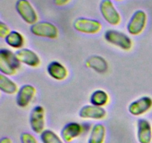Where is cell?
Instances as JSON below:
<instances>
[{"label": "cell", "instance_id": "1", "mask_svg": "<svg viewBox=\"0 0 152 143\" xmlns=\"http://www.w3.org/2000/svg\"><path fill=\"white\" fill-rule=\"evenodd\" d=\"M21 63L18 60L16 53L7 49L0 50V72L1 74L12 76L16 74L20 69Z\"/></svg>", "mask_w": 152, "mask_h": 143}, {"label": "cell", "instance_id": "23", "mask_svg": "<svg viewBox=\"0 0 152 143\" xmlns=\"http://www.w3.org/2000/svg\"><path fill=\"white\" fill-rule=\"evenodd\" d=\"M10 29L8 27V25L4 22L1 21L0 22V37L1 38L5 39V37L10 34Z\"/></svg>", "mask_w": 152, "mask_h": 143}, {"label": "cell", "instance_id": "19", "mask_svg": "<svg viewBox=\"0 0 152 143\" xmlns=\"http://www.w3.org/2000/svg\"><path fill=\"white\" fill-rule=\"evenodd\" d=\"M19 88L16 82L5 74H0V90L7 95L17 94Z\"/></svg>", "mask_w": 152, "mask_h": 143}, {"label": "cell", "instance_id": "4", "mask_svg": "<svg viewBox=\"0 0 152 143\" xmlns=\"http://www.w3.org/2000/svg\"><path fill=\"white\" fill-rule=\"evenodd\" d=\"M148 22L147 13L142 10H137L132 14L127 24V31L132 36H138L142 34Z\"/></svg>", "mask_w": 152, "mask_h": 143}, {"label": "cell", "instance_id": "2", "mask_svg": "<svg viewBox=\"0 0 152 143\" xmlns=\"http://www.w3.org/2000/svg\"><path fill=\"white\" fill-rule=\"evenodd\" d=\"M104 40L109 44L113 45L123 51H130L133 43L129 36L125 33L114 29H108L104 33Z\"/></svg>", "mask_w": 152, "mask_h": 143}, {"label": "cell", "instance_id": "12", "mask_svg": "<svg viewBox=\"0 0 152 143\" xmlns=\"http://www.w3.org/2000/svg\"><path fill=\"white\" fill-rule=\"evenodd\" d=\"M19 62L22 64L31 67L37 68L41 64V59L37 52L27 48H22L16 52Z\"/></svg>", "mask_w": 152, "mask_h": 143}, {"label": "cell", "instance_id": "15", "mask_svg": "<svg viewBox=\"0 0 152 143\" xmlns=\"http://www.w3.org/2000/svg\"><path fill=\"white\" fill-rule=\"evenodd\" d=\"M47 72L51 78L58 81L65 80L68 76V71L66 67L56 60L52 61L48 65Z\"/></svg>", "mask_w": 152, "mask_h": 143}, {"label": "cell", "instance_id": "5", "mask_svg": "<svg viewBox=\"0 0 152 143\" xmlns=\"http://www.w3.org/2000/svg\"><path fill=\"white\" fill-rule=\"evenodd\" d=\"M31 32L34 36L48 39H56L59 36V29L53 23L48 21H40L31 25Z\"/></svg>", "mask_w": 152, "mask_h": 143}, {"label": "cell", "instance_id": "18", "mask_svg": "<svg viewBox=\"0 0 152 143\" xmlns=\"http://www.w3.org/2000/svg\"><path fill=\"white\" fill-rule=\"evenodd\" d=\"M4 41L9 47L18 50L22 49L25 43L24 36L20 32L16 31H10V34L5 37Z\"/></svg>", "mask_w": 152, "mask_h": 143}, {"label": "cell", "instance_id": "9", "mask_svg": "<svg viewBox=\"0 0 152 143\" xmlns=\"http://www.w3.org/2000/svg\"><path fill=\"white\" fill-rule=\"evenodd\" d=\"M152 108V98L144 95L129 104L128 111L134 116H141L148 113Z\"/></svg>", "mask_w": 152, "mask_h": 143}, {"label": "cell", "instance_id": "22", "mask_svg": "<svg viewBox=\"0 0 152 143\" xmlns=\"http://www.w3.org/2000/svg\"><path fill=\"white\" fill-rule=\"evenodd\" d=\"M20 140L21 143H38L37 138L28 132H24L21 134Z\"/></svg>", "mask_w": 152, "mask_h": 143}, {"label": "cell", "instance_id": "17", "mask_svg": "<svg viewBox=\"0 0 152 143\" xmlns=\"http://www.w3.org/2000/svg\"><path fill=\"white\" fill-rule=\"evenodd\" d=\"M87 67L99 73H105L108 70V62L102 57L94 55L88 58L86 61Z\"/></svg>", "mask_w": 152, "mask_h": 143}, {"label": "cell", "instance_id": "16", "mask_svg": "<svg viewBox=\"0 0 152 143\" xmlns=\"http://www.w3.org/2000/svg\"><path fill=\"white\" fill-rule=\"evenodd\" d=\"M106 138V128L101 123L95 124L91 128L88 143H105Z\"/></svg>", "mask_w": 152, "mask_h": 143}, {"label": "cell", "instance_id": "6", "mask_svg": "<svg viewBox=\"0 0 152 143\" xmlns=\"http://www.w3.org/2000/svg\"><path fill=\"white\" fill-rule=\"evenodd\" d=\"M16 10L22 20L28 25H34L38 22L37 10L28 0H17Z\"/></svg>", "mask_w": 152, "mask_h": 143}, {"label": "cell", "instance_id": "20", "mask_svg": "<svg viewBox=\"0 0 152 143\" xmlns=\"http://www.w3.org/2000/svg\"><path fill=\"white\" fill-rule=\"evenodd\" d=\"M110 98L108 92L103 89H96L90 96V103L97 107H104L109 103Z\"/></svg>", "mask_w": 152, "mask_h": 143}, {"label": "cell", "instance_id": "25", "mask_svg": "<svg viewBox=\"0 0 152 143\" xmlns=\"http://www.w3.org/2000/svg\"><path fill=\"white\" fill-rule=\"evenodd\" d=\"M0 143H13L12 140L9 137H2L0 140Z\"/></svg>", "mask_w": 152, "mask_h": 143}, {"label": "cell", "instance_id": "14", "mask_svg": "<svg viewBox=\"0 0 152 143\" xmlns=\"http://www.w3.org/2000/svg\"><path fill=\"white\" fill-rule=\"evenodd\" d=\"M137 138L139 143H151L152 126L145 119H138L137 122Z\"/></svg>", "mask_w": 152, "mask_h": 143}, {"label": "cell", "instance_id": "8", "mask_svg": "<svg viewBox=\"0 0 152 143\" xmlns=\"http://www.w3.org/2000/svg\"><path fill=\"white\" fill-rule=\"evenodd\" d=\"M29 124L31 130L36 134H41L45 127V111L42 106L33 107L29 115Z\"/></svg>", "mask_w": 152, "mask_h": 143}, {"label": "cell", "instance_id": "26", "mask_svg": "<svg viewBox=\"0 0 152 143\" xmlns=\"http://www.w3.org/2000/svg\"><path fill=\"white\" fill-rule=\"evenodd\" d=\"M114 1H123V0H114Z\"/></svg>", "mask_w": 152, "mask_h": 143}, {"label": "cell", "instance_id": "24", "mask_svg": "<svg viewBox=\"0 0 152 143\" xmlns=\"http://www.w3.org/2000/svg\"><path fill=\"white\" fill-rule=\"evenodd\" d=\"M71 1V0H53V3L58 7H63L68 4Z\"/></svg>", "mask_w": 152, "mask_h": 143}, {"label": "cell", "instance_id": "21", "mask_svg": "<svg viewBox=\"0 0 152 143\" xmlns=\"http://www.w3.org/2000/svg\"><path fill=\"white\" fill-rule=\"evenodd\" d=\"M42 143H65L62 137L50 129H45L39 135Z\"/></svg>", "mask_w": 152, "mask_h": 143}, {"label": "cell", "instance_id": "11", "mask_svg": "<svg viewBox=\"0 0 152 143\" xmlns=\"http://www.w3.org/2000/svg\"><path fill=\"white\" fill-rule=\"evenodd\" d=\"M79 116L88 120H103L107 116V111L104 107L86 104L81 107L79 111Z\"/></svg>", "mask_w": 152, "mask_h": 143}, {"label": "cell", "instance_id": "3", "mask_svg": "<svg viewBox=\"0 0 152 143\" xmlns=\"http://www.w3.org/2000/svg\"><path fill=\"white\" fill-rule=\"evenodd\" d=\"M99 11L106 22L113 26L121 23V15L111 0H102L99 4Z\"/></svg>", "mask_w": 152, "mask_h": 143}, {"label": "cell", "instance_id": "13", "mask_svg": "<svg viewBox=\"0 0 152 143\" xmlns=\"http://www.w3.org/2000/svg\"><path fill=\"white\" fill-rule=\"evenodd\" d=\"M83 132V127L78 122H70L62 128L60 136L66 143H70L78 138Z\"/></svg>", "mask_w": 152, "mask_h": 143}, {"label": "cell", "instance_id": "10", "mask_svg": "<svg viewBox=\"0 0 152 143\" xmlns=\"http://www.w3.org/2000/svg\"><path fill=\"white\" fill-rule=\"evenodd\" d=\"M37 94V89L31 84L22 85L19 89L16 97V104L21 108H26Z\"/></svg>", "mask_w": 152, "mask_h": 143}, {"label": "cell", "instance_id": "7", "mask_svg": "<svg viewBox=\"0 0 152 143\" xmlns=\"http://www.w3.org/2000/svg\"><path fill=\"white\" fill-rule=\"evenodd\" d=\"M73 26L77 31L86 34H96L102 28V25L99 21L87 17L76 19Z\"/></svg>", "mask_w": 152, "mask_h": 143}]
</instances>
